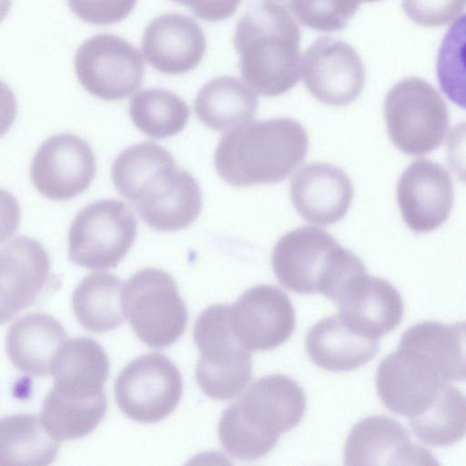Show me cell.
<instances>
[{
    "instance_id": "1",
    "label": "cell",
    "mask_w": 466,
    "mask_h": 466,
    "mask_svg": "<svg viewBox=\"0 0 466 466\" xmlns=\"http://www.w3.org/2000/svg\"><path fill=\"white\" fill-rule=\"evenodd\" d=\"M111 177L120 195L155 230L186 229L202 210L197 180L157 143L146 141L122 150L112 165Z\"/></svg>"
},
{
    "instance_id": "2",
    "label": "cell",
    "mask_w": 466,
    "mask_h": 466,
    "mask_svg": "<svg viewBox=\"0 0 466 466\" xmlns=\"http://www.w3.org/2000/svg\"><path fill=\"white\" fill-rule=\"evenodd\" d=\"M306 408L296 381L282 374L264 376L222 413L218 440L235 459H259L274 449L281 434L299 424Z\"/></svg>"
},
{
    "instance_id": "3",
    "label": "cell",
    "mask_w": 466,
    "mask_h": 466,
    "mask_svg": "<svg viewBox=\"0 0 466 466\" xmlns=\"http://www.w3.org/2000/svg\"><path fill=\"white\" fill-rule=\"evenodd\" d=\"M299 43V26L288 9L270 2L251 6L233 35L242 78L265 96L289 92L301 73Z\"/></svg>"
},
{
    "instance_id": "4",
    "label": "cell",
    "mask_w": 466,
    "mask_h": 466,
    "mask_svg": "<svg viewBox=\"0 0 466 466\" xmlns=\"http://www.w3.org/2000/svg\"><path fill=\"white\" fill-rule=\"evenodd\" d=\"M309 137L296 120L278 117L247 123L218 141L215 167L234 187L276 184L304 160Z\"/></svg>"
},
{
    "instance_id": "5",
    "label": "cell",
    "mask_w": 466,
    "mask_h": 466,
    "mask_svg": "<svg viewBox=\"0 0 466 466\" xmlns=\"http://www.w3.org/2000/svg\"><path fill=\"white\" fill-rule=\"evenodd\" d=\"M279 283L299 294L321 293L334 303L355 277L366 272L361 259L329 233L303 226L282 236L272 251Z\"/></svg>"
},
{
    "instance_id": "6",
    "label": "cell",
    "mask_w": 466,
    "mask_h": 466,
    "mask_svg": "<svg viewBox=\"0 0 466 466\" xmlns=\"http://www.w3.org/2000/svg\"><path fill=\"white\" fill-rule=\"evenodd\" d=\"M193 337L200 353L196 381L209 398L228 400L238 395L252 377L251 351L234 336L229 307L214 304L196 320Z\"/></svg>"
},
{
    "instance_id": "7",
    "label": "cell",
    "mask_w": 466,
    "mask_h": 466,
    "mask_svg": "<svg viewBox=\"0 0 466 466\" xmlns=\"http://www.w3.org/2000/svg\"><path fill=\"white\" fill-rule=\"evenodd\" d=\"M121 306L137 337L151 348L175 343L184 333L187 311L173 277L156 268L137 271L125 283Z\"/></svg>"
},
{
    "instance_id": "8",
    "label": "cell",
    "mask_w": 466,
    "mask_h": 466,
    "mask_svg": "<svg viewBox=\"0 0 466 466\" xmlns=\"http://www.w3.org/2000/svg\"><path fill=\"white\" fill-rule=\"evenodd\" d=\"M384 117L392 143L409 155H422L441 146L449 115L440 95L426 82L409 78L388 93Z\"/></svg>"
},
{
    "instance_id": "9",
    "label": "cell",
    "mask_w": 466,
    "mask_h": 466,
    "mask_svg": "<svg viewBox=\"0 0 466 466\" xmlns=\"http://www.w3.org/2000/svg\"><path fill=\"white\" fill-rule=\"evenodd\" d=\"M137 229L135 215L123 202H93L70 224L68 257L74 264L91 269L116 268L132 247Z\"/></svg>"
},
{
    "instance_id": "10",
    "label": "cell",
    "mask_w": 466,
    "mask_h": 466,
    "mask_svg": "<svg viewBox=\"0 0 466 466\" xmlns=\"http://www.w3.org/2000/svg\"><path fill=\"white\" fill-rule=\"evenodd\" d=\"M115 398L121 411L141 423L167 418L177 408L183 392L177 367L164 354L141 355L119 372L115 381Z\"/></svg>"
},
{
    "instance_id": "11",
    "label": "cell",
    "mask_w": 466,
    "mask_h": 466,
    "mask_svg": "<svg viewBox=\"0 0 466 466\" xmlns=\"http://www.w3.org/2000/svg\"><path fill=\"white\" fill-rule=\"evenodd\" d=\"M75 72L80 85L106 101L122 100L142 85L143 56L127 40L99 34L83 42L75 55Z\"/></svg>"
},
{
    "instance_id": "12",
    "label": "cell",
    "mask_w": 466,
    "mask_h": 466,
    "mask_svg": "<svg viewBox=\"0 0 466 466\" xmlns=\"http://www.w3.org/2000/svg\"><path fill=\"white\" fill-rule=\"evenodd\" d=\"M1 322L43 302L55 293L60 280L51 271L46 250L37 240L17 236L0 250Z\"/></svg>"
},
{
    "instance_id": "13",
    "label": "cell",
    "mask_w": 466,
    "mask_h": 466,
    "mask_svg": "<svg viewBox=\"0 0 466 466\" xmlns=\"http://www.w3.org/2000/svg\"><path fill=\"white\" fill-rule=\"evenodd\" d=\"M444 383L428 355L402 344L380 362L376 374L381 402L409 419L423 412Z\"/></svg>"
},
{
    "instance_id": "14",
    "label": "cell",
    "mask_w": 466,
    "mask_h": 466,
    "mask_svg": "<svg viewBox=\"0 0 466 466\" xmlns=\"http://www.w3.org/2000/svg\"><path fill=\"white\" fill-rule=\"evenodd\" d=\"M303 82L322 104L343 106L361 93L365 68L356 50L348 43L329 36L316 39L301 60Z\"/></svg>"
},
{
    "instance_id": "15",
    "label": "cell",
    "mask_w": 466,
    "mask_h": 466,
    "mask_svg": "<svg viewBox=\"0 0 466 466\" xmlns=\"http://www.w3.org/2000/svg\"><path fill=\"white\" fill-rule=\"evenodd\" d=\"M96 169V157L90 146L75 134L61 133L48 137L38 147L30 177L41 195L65 201L90 186Z\"/></svg>"
},
{
    "instance_id": "16",
    "label": "cell",
    "mask_w": 466,
    "mask_h": 466,
    "mask_svg": "<svg viewBox=\"0 0 466 466\" xmlns=\"http://www.w3.org/2000/svg\"><path fill=\"white\" fill-rule=\"evenodd\" d=\"M229 324L236 339L251 352L268 350L291 336L296 327L295 310L282 290L258 285L229 307Z\"/></svg>"
},
{
    "instance_id": "17",
    "label": "cell",
    "mask_w": 466,
    "mask_h": 466,
    "mask_svg": "<svg viewBox=\"0 0 466 466\" xmlns=\"http://www.w3.org/2000/svg\"><path fill=\"white\" fill-rule=\"evenodd\" d=\"M344 463L363 465H437L434 456L415 442L406 429L384 415L370 416L350 431Z\"/></svg>"
},
{
    "instance_id": "18",
    "label": "cell",
    "mask_w": 466,
    "mask_h": 466,
    "mask_svg": "<svg viewBox=\"0 0 466 466\" xmlns=\"http://www.w3.org/2000/svg\"><path fill=\"white\" fill-rule=\"evenodd\" d=\"M397 200L403 220L411 230L431 232L450 215L453 203L452 181L440 165L418 159L400 177Z\"/></svg>"
},
{
    "instance_id": "19",
    "label": "cell",
    "mask_w": 466,
    "mask_h": 466,
    "mask_svg": "<svg viewBox=\"0 0 466 466\" xmlns=\"http://www.w3.org/2000/svg\"><path fill=\"white\" fill-rule=\"evenodd\" d=\"M290 200L307 222L329 226L340 220L350 208L353 186L340 168L313 162L299 168L289 186Z\"/></svg>"
},
{
    "instance_id": "20",
    "label": "cell",
    "mask_w": 466,
    "mask_h": 466,
    "mask_svg": "<svg viewBox=\"0 0 466 466\" xmlns=\"http://www.w3.org/2000/svg\"><path fill=\"white\" fill-rule=\"evenodd\" d=\"M143 56L156 70L180 75L195 69L206 53L205 35L191 17L165 14L147 26L141 42Z\"/></svg>"
},
{
    "instance_id": "21",
    "label": "cell",
    "mask_w": 466,
    "mask_h": 466,
    "mask_svg": "<svg viewBox=\"0 0 466 466\" xmlns=\"http://www.w3.org/2000/svg\"><path fill=\"white\" fill-rule=\"evenodd\" d=\"M335 304L353 329L378 340L400 324L404 310L398 289L366 272L346 286Z\"/></svg>"
},
{
    "instance_id": "22",
    "label": "cell",
    "mask_w": 466,
    "mask_h": 466,
    "mask_svg": "<svg viewBox=\"0 0 466 466\" xmlns=\"http://www.w3.org/2000/svg\"><path fill=\"white\" fill-rule=\"evenodd\" d=\"M305 348L318 367L348 371L371 360L379 350V340L353 329L339 312L320 319L308 330Z\"/></svg>"
},
{
    "instance_id": "23",
    "label": "cell",
    "mask_w": 466,
    "mask_h": 466,
    "mask_svg": "<svg viewBox=\"0 0 466 466\" xmlns=\"http://www.w3.org/2000/svg\"><path fill=\"white\" fill-rule=\"evenodd\" d=\"M62 324L43 312H32L14 321L6 334V352L12 364L32 377L51 373L54 357L66 339Z\"/></svg>"
},
{
    "instance_id": "24",
    "label": "cell",
    "mask_w": 466,
    "mask_h": 466,
    "mask_svg": "<svg viewBox=\"0 0 466 466\" xmlns=\"http://www.w3.org/2000/svg\"><path fill=\"white\" fill-rule=\"evenodd\" d=\"M258 106L257 95L234 76L208 81L198 91L194 111L208 127L218 132L238 128L251 120Z\"/></svg>"
},
{
    "instance_id": "25",
    "label": "cell",
    "mask_w": 466,
    "mask_h": 466,
    "mask_svg": "<svg viewBox=\"0 0 466 466\" xmlns=\"http://www.w3.org/2000/svg\"><path fill=\"white\" fill-rule=\"evenodd\" d=\"M106 406L105 391H69L53 386L44 400L41 420L60 441L75 440L91 433L98 426Z\"/></svg>"
},
{
    "instance_id": "26",
    "label": "cell",
    "mask_w": 466,
    "mask_h": 466,
    "mask_svg": "<svg viewBox=\"0 0 466 466\" xmlns=\"http://www.w3.org/2000/svg\"><path fill=\"white\" fill-rule=\"evenodd\" d=\"M400 344L428 355L446 382L466 380V321L415 324L402 334Z\"/></svg>"
},
{
    "instance_id": "27",
    "label": "cell",
    "mask_w": 466,
    "mask_h": 466,
    "mask_svg": "<svg viewBox=\"0 0 466 466\" xmlns=\"http://www.w3.org/2000/svg\"><path fill=\"white\" fill-rule=\"evenodd\" d=\"M109 360L94 339L74 338L56 351L51 367L55 386L65 390L101 392L108 378Z\"/></svg>"
},
{
    "instance_id": "28",
    "label": "cell",
    "mask_w": 466,
    "mask_h": 466,
    "mask_svg": "<svg viewBox=\"0 0 466 466\" xmlns=\"http://www.w3.org/2000/svg\"><path fill=\"white\" fill-rule=\"evenodd\" d=\"M59 445L35 415H11L0 422V466H46Z\"/></svg>"
},
{
    "instance_id": "29",
    "label": "cell",
    "mask_w": 466,
    "mask_h": 466,
    "mask_svg": "<svg viewBox=\"0 0 466 466\" xmlns=\"http://www.w3.org/2000/svg\"><path fill=\"white\" fill-rule=\"evenodd\" d=\"M122 280L109 272H91L76 286L72 308L78 322L93 332L115 329L123 322Z\"/></svg>"
},
{
    "instance_id": "30",
    "label": "cell",
    "mask_w": 466,
    "mask_h": 466,
    "mask_svg": "<svg viewBox=\"0 0 466 466\" xmlns=\"http://www.w3.org/2000/svg\"><path fill=\"white\" fill-rule=\"evenodd\" d=\"M409 421L422 443L432 447L452 445L466 436V396L446 382L428 408Z\"/></svg>"
},
{
    "instance_id": "31",
    "label": "cell",
    "mask_w": 466,
    "mask_h": 466,
    "mask_svg": "<svg viewBox=\"0 0 466 466\" xmlns=\"http://www.w3.org/2000/svg\"><path fill=\"white\" fill-rule=\"evenodd\" d=\"M128 110L133 124L154 138L177 135L186 127L190 116L187 104L180 96L159 88L137 92Z\"/></svg>"
},
{
    "instance_id": "32",
    "label": "cell",
    "mask_w": 466,
    "mask_h": 466,
    "mask_svg": "<svg viewBox=\"0 0 466 466\" xmlns=\"http://www.w3.org/2000/svg\"><path fill=\"white\" fill-rule=\"evenodd\" d=\"M436 71L443 93L466 109V14L446 32L439 48Z\"/></svg>"
},
{
    "instance_id": "33",
    "label": "cell",
    "mask_w": 466,
    "mask_h": 466,
    "mask_svg": "<svg viewBox=\"0 0 466 466\" xmlns=\"http://www.w3.org/2000/svg\"><path fill=\"white\" fill-rule=\"evenodd\" d=\"M279 5L303 25L319 32H335L347 26L359 9L356 0H264Z\"/></svg>"
},
{
    "instance_id": "34",
    "label": "cell",
    "mask_w": 466,
    "mask_h": 466,
    "mask_svg": "<svg viewBox=\"0 0 466 466\" xmlns=\"http://www.w3.org/2000/svg\"><path fill=\"white\" fill-rule=\"evenodd\" d=\"M137 0H67L70 10L79 19L96 25H108L125 19Z\"/></svg>"
},
{
    "instance_id": "35",
    "label": "cell",
    "mask_w": 466,
    "mask_h": 466,
    "mask_svg": "<svg viewBox=\"0 0 466 466\" xmlns=\"http://www.w3.org/2000/svg\"><path fill=\"white\" fill-rule=\"evenodd\" d=\"M188 6L199 18L218 22L230 17L241 0H171Z\"/></svg>"
},
{
    "instance_id": "36",
    "label": "cell",
    "mask_w": 466,
    "mask_h": 466,
    "mask_svg": "<svg viewBox=\"0 0 466 466\" xmlns=\"http://www.w3.org/2000/svg\"><path fill=\"white\" fill-rule=\"evenodd\" d=\"M447 162L453 174L466 183V122L455 126L448 137Z\"/></svg>"
},
{
    "instance_id": "37",
    "label": "cell",
    "mask_w": 466,
    "mask_h": 466,
    "mask_svg": "<svg viewBox=\"0 0 466 466\" xmlns=\"http://www.w3.org/2000/svg\"><path fill=\"white\" fill-rule=\"evenodd\" d=\"M358 3H362V2H374V1H378V0H356Z\"/></svg>"
}]
</instances>
